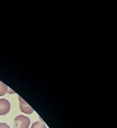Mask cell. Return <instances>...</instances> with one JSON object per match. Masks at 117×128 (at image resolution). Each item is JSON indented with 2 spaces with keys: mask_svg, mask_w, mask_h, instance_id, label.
<instances>
[{
  "mask_svg": "<svg viewBox=\"0 0 117 128\" xmlns=\"http://www.w3.org/2000/svg\"><path fill=\"white\" fill-rule=\"evenodd\" d=\"M10 110V103L5 98L0 99V115H5Z\"/></svg>",
  "mask_w": 117,
  "mask_h": 128,
  "instance_id": "cell-2",
  "label": "cell"
},
{
  "mask_svg": "<svg viewBox=\"0 0 117 128\" xmlns=\"http://www.w3.org/2000/svg\"><path fill=\"white\" fill-rule=\"evenodd\" d=\"M19 102H20V110L22 112L27 114H31L34 112V109L32 108L29 104H28L25 100H23L21 97H18Z\"/></svg>",
  "mask_w": 117,
  "mask_h": 128,
  "instance_id": "cell-3",
  "label": "cell"
},
{
  "mask_svg": "<svg viewBox=\"0 0 117 128\" xmlns=\"http://www.w3.org/2000/svg\"><path fill=\"white\" fill-rule=\"evenodd\" d=\"M31 128H46V126L45 125V123H43L42 122L37 121L33 123Z\"/></svg>",
  "mask_w": 117,
  "mask_h": 128,
  "instance_id": "cell-5",
  "label": "cell"
},
{
  "mask_svg": "<svg viewBox=\"0 0 117 128\" xmlns=\"http://www.w3.org/2000/svg\"><path fill=\"white\" fill-rule=\"evenodd\" d=\"M0 128H10V126L5 122H0Z\"/></svg>",
  "mask_w": 117,
  "mask_h": 128,
  "instance_id": "cell-6",
  "label": "cell"
},
{
  "mask_svg": "<svg viewBox=\"0 0 117 128\" xmlns=\"http://www.w3.org/2000/svg\"><path fill=\"white\" fill-rule=\"evenodd\" d=\"M8 92V87L6 84L2 83V82H0V96L4 95L6 93Z\"/></svg>",
  "mask_w": 117,
  "mask_h": 128,
  "instance_id": "cell-4",
  "label": "cell"
},
{
  "mask_svg": "<svg viewBox=\"0 0 117 128\" xmlns=\"http://www.w3.org/2000/svg\"><path fill=\"white\" fill-rule=\"evenodd\" d=\"M0 82H1V81H0Z\"/></svg>",
  "mask_w": 117,
  "mask_h": 128,
  "instance_id": "cell-7",
  "label": "cell"
},
{
  "mask_svg": "<svg viewBox=\"0 0 117 128\" xmlns=\"http://www.w3.org/2000/svg\"><path fill=\"white\" fill-rule=\"evenodd\" d=\"M30 124V119L24 115L16 116L14 120V128H29Z\"/></svg>",
  "mask_w": 117,
  "mask_h": 128,
  "instance_id": "cell-1",
  "label": "cell"
}]
</instances>
